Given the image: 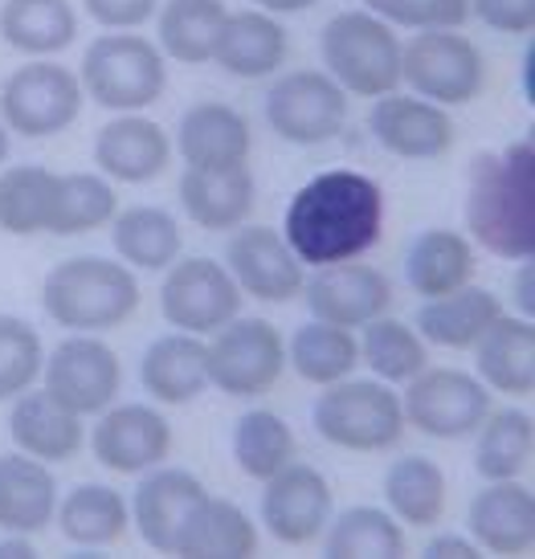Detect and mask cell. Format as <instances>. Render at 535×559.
<instances>
[{"instance_id":"6da1fadb","label":"cell","mask_w":535,"mask_h":559,"mask_svg":"<svg viewBox=\"0 0 535 559\" xmlns=\"http://www.w3.org/2000/svg\"><path fill=\"white\" fill-rule=\"evenodd\" d=\"M384 229V192L372 176L347 168L319 171L290 197L283 237L302 265L364 258Z\"/></svg>"},{"instance_id":"7a4b0ae2","label":"cell","mask_w":535,"mask_h":559,"mask_svg":"<svg viewBox=\"0 0 535 559\" xmlns=\"http://www.w3.org/2000/svg\"><path fill=\"white\" fill-rule=\"evenodd\" d=\"M466 229L478 246L527 262L535 253V143L515 140L503 152H478L466 185Z\"/></svg>"},{"instance_id":"3957f363","label":"cell","mask_w":535,"mask_h":559,"mask_svg":"<svg viewBox=\"0 0 535 559\" xmlns=\"http://www.w3.org/2000/svg\"><path fill=\"white\" fill-rule=\"evenodd\" d=\"M41 307L66 331L103 335V331L123 326L140 311V282L127 262L79 253V258L58 262L46 274Z\"/></svg>"},{"instance_id":"277c9868","label":"cell","mask_w":535,"mask_h":559,"mask_svg":"<svg viewBox=\"0 0 535 559\" xmlns=\"http://www.w3.org/2000/svg\"><path fill=\"white\" fill-rule=\"evenodd\" d=\"M79 82L98 107L115 115H143L168 91V58L140 33H103L82 53Z\"/></svg>"},{"instance_id":"5b68a950","label":"cell","mask_w":535,"mask_h":559,"mask_svg":"<svg viewBox=\"0 0 535 559\" xmlns=\"http://www.w3.org/2000/svg\"><path fill=\"white\" fill-rule=\"evenodd\" d=\"M319 53L328 66L323 74L356 98H384L401 86V37L368 9L331 16L319 37Z\"/></svg>"},{"instance_id":"8992f818","label":"cell","mask_w":535,"mask_h":559,"mask_svg":"<svg viewBox=\"0 0 535 559\" xmlns=\"http://www.w3.org/2000/svg\"><path fill=\"white\" fill-rule=\"evenodd\" d=\"M316 433L347 453H384L405 437V408L384 380H335L319 392Z\"/></svg>"},{"instance_id":"52a82bcc","label":"cell","mask_w":535,"mask_h":559,"mask_svg":"<svg viewBox=\"0 0 535 559\" xmlns=\"http://www.w3.org/2000/svg\"><path fill=\"white\" fill-rule=\"evenodd\" d=\"M401 82L438 107H466L487 86V58L466 33L426 29L401 46Z\"/></svg>"},{"instance_id":"ba28073f","label":"cell","mask_w":535,"mask_h":559,"mask_svg":"<svg viewBox=\"0 0 535 559\" xmlns=\"http://www.w3.org/2000/svg\"><path fill=\"white\" fill-rule=\"evenodd\" d=\"M86 91L74 70L54 58H29L0 86V119L25 140H49L82 115Z\"/></svg>"},{"instance_id":"9c48e42d","label":"cell","mask_w":535,"mask_h":559,"mask_svg":"<svg viewBox=\"0 0 535 559\" xmlns=\"http://www.w3.org/2000/svg\"><path fill=\"white\" fill-rule=\"evenodd\" d=\"M286 368L283 331L266 319H229L209 340V384L225 396L250 401L278 384Z\"/></svg>"},{"instance_id":"30bf717a","label":"cell","mask_w":535,"mask_h":559,"mask_svg":"<svg viewBox=\"0 0 535 559\" xmlns=\"http://www.w3.org/2000/svg\"><path fill=\"white\" fill-rule=\"evenodd\" d=\"M405 425L421 429L438 441H462L471 437L490 413V389L478 376L462 368H421L409 380V392L401 396Z\"/></svg>"},{"instance_id":"8fae6325","label":"cell","mask_w":535,"mask_h":559,"mask_svg":"<svg viewBox=\"0 0 535 559\" xmlns=\"http://www.w3.org/2000/svg\"><path fill=\"white\" fill-rule=\"evenodd\" d=\"M241 286L213 258H176L159 286V311L168 326L189 335H213L241 314Z\"/></svg>"},{"instance_id":"7c38bea8","label":"cell","mask_w":535,"mask_h":559,"mask_svg":"<svg viewBox=\"0 0 535 559\" xmlns=\"http://www.w3.org/2000/svg\"><path fill=\"white\" fill-rule=\"evenodd\" d=\"M266 123L295 147L331 143L347 123V91L323 70H290L270 86Z\"/></svg>"},{"instance_id":"4fadbf2b","label":"cell","mask_w":535,"mask_h":559,"mask_svg":"<svg viewBox=\"0 0 535 559\" xmlns=\"http://www.w3.org/2000/svg\"><path fill=\"white\" fill-rule=\"evenodd\" d=\"M41 389L49 396H58L66 408H74L79 417H98L123 389V364H119L110 343L74 331L46 356Z\"/></svg>"},{"instance_id":"5bb4252c","label":"cell","mask_w":535,"mask_h":559,"mask_svg":"<svg viewBox=\"0 0 535 559\" xmlns=\"http://www.w3.org/2000/svg\"><path fill=\"white\" fill-rule=\"evenodd\" d=\"M302 295H307V307H311L319 323L347 326V331L389 314L396 302L389 274L360 262V258L319 265L316 274L302 282Z\"/></svg>"},{"instance_id":"9a60e30c","label":"cell","mask_w":535,"mask_h":559,"mask_svg":"<svg viewBox=\"0 0 535 559\" xmlns=\"http://www.w3.org/2000/svg\"><path fill=\"white\" fill-rule=\"evenodd\" d=\"M225 270L234 274L241 295L258 302H290L302 295L307 282V265L270 225H237L225 246Z\"/></svg>"},{"instance_id":"2e32d148","label":"cell","mask_w":535,"mask_h":559,"mask_svg":"<svg viewBox=\"0 0 535 559\" xmlns=\"http://www.w3.org/2000/svg\"><path fill=\"white\" fill-rule=\"evenodd\" d=\"M209 498L205 481L192 469H164L152 466L147 478L135 486L131 498V523L140 531V539L159 556H176L189 523L197 519L201 502Z\"/></svg>"},{"instance_id":"e0dca14e","label":"cell","mask_w":535,"mask_h":559,"mask_svg":"<svg viewBox=\"0 0 535 559\" xmlns=\"http://www.w3.org/2000/svg\"><path fill=\"white\" fill-rule=\"evenodd\" d=\"M262 523L286 547H307L331 523V486L316 466L290 462L262 490Z\"/></svg>"},{"instance_id":"ac0fdd59","label":"cell","mask_w":535,"mask_h":559,"mask_svg":"<svg viewBox=\"0 0 535 559\" xmlns=\"http://www.w3.org/2000/svg\"><path fill=\"white\" fill-rule=\"evenodd\" d=\"M91 450L115 474H147L173 450V425L152 404H110L98 413Z\"/></svg>"},{"instance_id":"d6986e66","label":"cell","mask_w":535,"mask_h":559,"mask_svg":"<svg viewBox=\"0 0 535 559\" xmlns=\"http://www.w3.org/2000/svg\"><path fill=\"white\" fill-rule=\"evenodd\" d=\"M368 127L377 143L396 159H441L457 140L450 110L417 94H384L372 103Z\"/></svg>"},{"instance_id":"ffe728a7","label":"cell","mask_w":535,"mask_h":559,"mask_svg":"<svg viewBox=\"0 0 535 559\" xmlns=\"http://www.w3.org/2000/svg\"><path fill=\"white\" fill-rule=\"evenodd\" d=\"M466 527L478 551L490 556H532L535 547V495L520 478L487 481L471 498Z\"/></svg>"},{"instance_id":"44dd1931","label":"cell","mask_w":535,"mask_h":559,"mask_svg":"<svg viewBox=\"0 0 535 559\" xmlns=\"http://www.w3.org/2000/svg\"><path fill=\"white\" fill-rule=\"evenodd\" d=\"M173 159L168 131L147 115H115L107 127H98L95 164L107 180L119 185H147L164 176Z\"/></svg>"},{"instance_id":"7402d4cb","label":"cell","mask_w":535,"mask_h":559,"mask_svg":"<svg viewBox=\"0 0 535 559\" xmlns=\"http://www.w3.org/2000/svg\"><path fill=\"white\" fill-rule=\"evenodd\" d=\"M9 433H13L16 450L46 466L79 457V450L86 445L82 417L74 408H66L58 396H49L46 389H29L16 396L13 413H9Z\"/></svg>"},{"instance_id":"603a6c76","label":"cell","mask_w":535,"mask_h":559,"mask_svg":"<svg viewBox=\"0 0 535 559\" xmlns=\"http://www.w3.org/2000/svg\"><path fill=\"white\" fill-rule=\"evenodd\" d=\"M176 147L185 156V168H237L250 164V123L229 103H192L180 115Z\"/></svg>"},{"instance_id":"cb8c5ba5","label":"cell","mask_w":535,"mask_h":559,"mask_svg":"<svg viewBox=\"0 0 535 559\" xmlns=\"http://www.w3.org/2000/svg\"><path fill=\"white\" fill-rule=\"evenodd\" d=\"M253 185L250 164H237V168H185L180 176V204L197 229L205 234H225L246 225L253 213Z\"/></svg>"},{"instance_id":"d4e9b609","label":"cell","mask_w":535,"mask_h":559,"mask_svg":"<svg viewBox=\"0 0 535 559\" xmlns=\"http://www.w3.org/2000/svg\"><path fill=\"white\" fill-rule=\"evenodd\" d=\"M286 58H290V33L283 29L278 16L262 13V9H246V13L225 16V29L217 37V53H213V62L225 74L258 82L278 74Z\"/></svg>"},{"instance_id":"484cf974","label":"cell","mask_w":535,"mask_h":559,"mask_svg":"<svg viewBox=\"0 0 535 559\" xmlns=\"http://www.w3.org/2000/svg\"><path fill=\"white\" fill-rule=\"evenodd\" d=\"M478 380L490 392L527 401L535 392V323L523 314H499L487 335L474 343Z\"/></svg>"},{"instance_id":"4316f807","label":"cell","mask_w":535,"mask_h":559,"mask_svg":"<svg viewBox=\"0 0 535 559\" xmlns=\"http://www.w3.org/2000/svg\"><path fill=\"white\" fill-rule=\"evenodd\" d=\"M58 514V481L29 453H0V531L41 535Z\"/></svg>"},{"instance_id":"83f0119b","label":"cell","mask_w":535,"mask_h":559,"mask_svg":"<svg viewBox=\"0 0 535 559\" xmlns=\"http://www.w3.org/2000/svg\"><path fill=\"white\" fill-rule=\"evenodd\" d=\"M140 380L159 404H192L209 389V343L189 331H173L147 343Z\"/></svg>"},{"instance_id":"f1b7e54d","label":"cell","mask_w":535,"mask_h":559,"mask_svg":"<svg viewBox=\"0 0 535 559\" xmlns=\"http://www.w3.org/2000/svg\"><path fill=\"white\" fill-rule=\"evenodd\" d=\"M503 314L499 295H490L483 286H457L450 295L426 298V307L417 311V335L433 347H450V352H471L474 343L487 335V326Z\"/></svg>"},{"instance_id":"f546056e","label":"cell","mask_w":535,"mask_h":559,"mask_svg":"<svg viewBox=\"0 0 535 559\" xmlns=\"http://www.w3.org/2000/svg\"><path fill=\"white\" fill-rule=\"evenodd\" d=\"M0 37L25 58H54L74 46L79 13L70 0H4L0 4Z\"/></svg>"},{"instance_id":"4dcf8cb0","label":"cell","mask_w":535,"mask_h":559,"mask_svg":"<svg viewBox=\"0 0 535 559\" xmlns=\"http://www.w3.org/2000/svg\"><path fill=\"white\" fill-rule=\"evenodd\" d=\"M159 13V53L180 66H205L217 53L225 29V0H164Z\"/></svg>"},{"instance_id":"1f68e13d","label":"cell","mask_w":535,"mask_h":559,"mask_svg":"<svg viewBox=\"0 0 535 559\" xmlns=\"http://www.w3.org/2000/svg\"><path fill=\"white\" fill-rule=\"evenodd\" d=\"M445 469L421 453L396 457L384 474V502L401 527H438L445 514Z\"/></svg>"},{"instance_id":"d6a6232c","label":"cell","mask_w":535,"mask_h":559,"mask_svg":"<svg viewBox=\"0 0 535 559\" xmlns=\"http://www.w3.org/2000/svg\"><path fill=\"white\" fill-rule=\"evenodd\" d=\"M54 523L62 527V535L79 547H110L127 535L131 511L127 498L115 486H98V481H82L70 495L58 502Z\"/></svg>"},{"instance_id":"836d02e7","label":"cell","mask_w":535,"mask_h":559,"mask_svg":"<svg viewBox=\"0 0 535 559\" xmlns=\"http://www.w3.org/2000/svg\"><path fill=\"white\" fill-rule=\"evenodd\" d=\"M110 241H115V253L127 265L152 270V274L168 270L180 258V249H185L176 217L156 209V204H135L127 213H115L110 217Z\"/></svg>"},{"instance_id":"e575fe53","label":"cell","mask_w":535,"mask_h":559,"mask_svg":"<svg viewBox=\"0 0 535 559\" xmlns=\"http://www.w3.org/2000/svg\"><path fill=\"white\" fill-rule=\"evenodd\" d=\"M409 286L421 298H441L474 278V246L454 229H426L405 258Z\"/></svg>"},{"instance_id":"d590c367","label":"cell","mask_w":535,"mask_h":559,"mask_svg":"<svg viewBox=\"0 0 535 559\" xmlns=\"http://www.w3.org/2000/svg\"><path fill=\"white\" fill-rule=\"evenodd\" d=\"M58 197V171L37 164H13L0 171V234L37 237L49 234Z\"/></svg>"},{"instance_id":"8d00e7d4","label":"cell","mask_w":535,"mask_h":559,"mask_svg":"<svg viewBox=\"0 0 535 559\" xmlns=\"http://www.w3.org/2000/svg\"><path fill=\"white\" fill-rule=\"evenodd\" d=\"M286 359L299 380L316 384V389H328L335 380L356 372L360 364V343L347 326H331V323H302L295 335H290V347H286Z\"/></svg>"},{"instance_id":"74e56055","label":"cell","mask_w":535,"mask_h":559,"mask_svg":"<svg viewBox=\"0 0 535 559\" xmlns=\"http://www.w3.org/2000/svg\"><path fill=\"white\" fill-rule=\"evenodd\" d=\"M478 433V450H474V469L487 481L520 478L532 466L535 453V420L523 408H490L487 420L474 429Z\"/></svg>"},{"instance_id":"f35d334b","label":"cell","mask_w":535,"mask_h":559,"mask_svg":"<svg viewBox=\"0 0 535 559\" xmlns=\"http://www.w3.org/2000/svg\"><path fill=\"white\" fill-rule=\"evenodd\" d=\"M258 551V527L253 519L229 498L209 495L201 502L197 519L189 523L180 551L176 556H197V559H246Z\"/></svg>"},{"instance_id":"ab89813d","label":"cell","mask_w":535,"mask_h":559,"mask_svg":"<svg viewBox=\"0 0 535 559\" xmlns=\"http://www.w3.org/2000/svg\"><path fill=\"white\" fill-rule=\"evenodd\" d=\"M323 551L331 559H401L409 551V539H405V527L393 519V511L352 507L328 527Z\"/></svg>"},{"instance_id":"60d3db41","label":"cell","mask_w":535,"mask_h":559,"mask_svg":"<svg viewBox=\"0 0 535 559\" xmlns=\"http://www.w3.org/2000/svg\"><path fill=\"white\" fill-rule=\"evenodd\" d=\"M119 213V197L110 188L107 176L95 171H66L58 176V197H54V217H49V234L54 237H82L95 234L110 217Z\"/></svg>"},{"instance_id":"b9f144b4","label":"cell","mask_w":535,"mask_h":559,"mask_svg":"<svg viewBox=\"0 0 535 559\" xmlns=\"http://www.w3.org/2000/svg\"><path fill=\"white\" fill-rule=\"evenodd\" d=\"M360 364H368L372 376L384 384H409L429 364V352L426 340L417 335V326L401 323L393 314H380L372 323H364Z\"/></svg>"},{"instance_id":"7bdbcfd3","label":"cell","mask_w":535,"mask_h":559,"mask_svg":"<svg viewBox=\"0 0 535 559\" xmlns=\"http://www.w3.org/2000/svg\"><path fill=\"white\" fill-rule=\"evenodd\" d=\"M234 457L246 478L266 481L283 466L295 462V433H290V425L278 413L253 408V413H246V417L237 420Z\"/></svg>"},{"instance_id":"ee69618b","label":"cell","mask_w":535,"mask_h":559,"mask_svg":"<svg viewBox=\"0 0 535 559\" xmlns=\"http://www.w3.org/2000/svg\"><path fill=\"white\" fill-rule=\"evenodd\" d=\"M46 347L37 326L21 314H0V401H16L41 380Z\"/></svg>"},{"instance_id":"f6af8a7d","label":"cell","mask_w":535,"mask_h":559,"mask_svg":"<svg viewBox=\"0 0 535 559\" xmlns=\"http://www.w3.org/2000/svg\"><path fill=\"white\" fill-rule=\"evenodd\" d=\"M368 13L401 29H457L471 16V0H364Z\"/></svg>"},{"instance_id":"bcb514c9","label":"cell","mask_w":535,"mask_h":559,"mask_svg":"<svg viewBox=\"0 0 535 559\" xmlns=\"http://www.w3.org/2000/svg\"><path fill=\"white\" fill-rule=\"evenodd\" d=\"M471 13L495 33L527 37L535 29V0H471Z\"/></svg>"},{"instance_id":"7dc6e473","label":"cell","mask_w":535,"mask_h":559,"mask_svg":"<svg viewBox=\"0 0 535 559\" xmlns=\"http://www.w3.org/2000/svg\"><path fill=\"white\" fill-rule=\"evenodd\" d=\"M86 13L95 16L103 29L127 33V29H140L156 16L159 0H82Z\"/></svg>"},{"instance_id":"c3c4849f","label":"cell","mask_w":535,"mask_h":559,"mask_svg":"<svg viewBox=\"0 0 535 559\" xmlns=\"http://www.w3.org/2000/svg\"><path fill=\"white\" fill-rule=\"evenodd\" d=\"M426 556L429 559H478V544L466 539V535H433L426 544Z\"/></svg>"},{"instance_id":"681fc988","label":"cell","mask_w":535,"mask_h":559,"mask_svg":"<svg viewBox=\"0 0 535 559\" xmlns=\"http://www.w3.org/2000/svg\"><path fill=\"white\" fill-rule=\"evenodd\" d=\"M511 290H515V307H520L523 319H532L535 314V265L532 258L520 265V274L511 278Z\"/></svg>"},{"instance_id":"f907efd6","label":"cell","mask_w":535,"mask_h":559,"mask_svg":"<svg viewBox=\"0 0 535 559\" xmlns=\"http://www.w3.org/2000/svg\"><path fill=\"white\" fill-rule=\"evenodd\" d=\"M0 556H4V559L37 556V547H33V535H13V531H9V539H0Z\"/></svg>"},{"instance_id":"816d5d0a","label":"cell","mask_w":535,"mask_h":559,"mask_svg":"<svg viewBox=\"0 0 535 559\" xmlns=\"http://www.w3.org/2000/svg\"><path fill=\"white\" fill-rule=\"evenodd\" d=\"M316 0H258V9L270 16H283V13H307Z\"/></svg>"},{"instance_id":"f5cc1de1","label":"cell","mask_w":535,"mask_h":559,"mask_svg":"<svg viewBox=\"0 0 535 559\" xmlns=\"http://www.w3.org/2000/svg\"><path fill=\"white\" fill-rule=\"evenodd\" d=\"M9 159V127H4V119H0V164Z\"/></svg>"}]
</instances>
